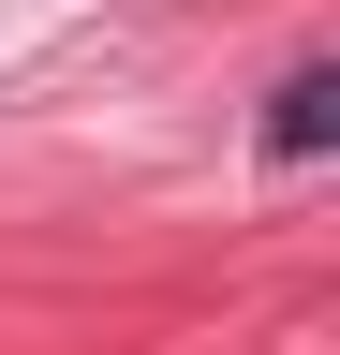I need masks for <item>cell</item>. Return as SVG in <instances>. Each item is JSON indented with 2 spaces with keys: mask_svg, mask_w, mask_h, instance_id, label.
<instances>
[{
  "mask_svg": "<svg viewBox=\"0 0 340 355\" xmlns=\"http://www.w3.org/2000/svg\"><path fill=\"white\" fill-rule=\"evenodd\" d=\"M325 104H340V89H325V60H296V74L267 89V148H281V163H311V148H325Z\"/></svg>",
  "mask_w": 340,
  "mask_h": 355,
  "instance_id": "cell-1",
  "label": "cell"
}]
</instances>
